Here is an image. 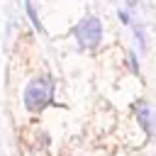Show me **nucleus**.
I'll return each instance as SVG.
<instances>
[{
	"instance_id": "1",
	"label": "nucleus",
	"mask_w": 156,
	"mask_h": 156,
	"mask_svg": "<svg viewBox=\"0 0 156 156\" xmlns=\"http://www.w3.org/2000/svg\"><path fill=\"white\" fill-rule=\"evenodd\" d=\"M51 93H54V80L49 76L29 80V85L24 88V107L29 112H41L51 102Z\"/></svg>"
},
{
	"instance_id": "2",
	"label": "nucleus",
	"mask_w": 156,
	"mask_h": 156,
	"mask_svg": "<svg viewBox=\"0 0 156 156\" xmlns=\"http://www.w3.org/2000/svg\"><path fill=\"white\" fill-rule=\"evenodd\" d=\"M73 37L80 49H95L102 41V22L93 15H88L73 27Z\"/></svg>"
},
{
	"instance_id": "3",
	"label": "nucleus",
	"mask_w": 156,
	"mask_h": 156,
	"mask_svg": "<svg viewBox=\"0 0 156 156\" xmlns=\"http://www.w3.org/2000/svg\"><path fill=\"white\" fill-rule=\"evenodd\" d=\"M134 110H136V119H139V124L144 127V132L146 134H151L154 132V110H151V105L149 102H144V100H139L136 105H134Z\"/></svg>"
},
{
	"instance_id": "4",
	"label": "nucleus",
	"mask_w": 156,
	"mask_h": 156,
	"mask_svg": "<svg viewBox=\"0 0 156 156\" xmlns=\"http://www.w3.org/2000/svg\"><path fill=\"white\" fill-rule=\"evenodd\" d=\"M24 7H27V15H29V20H32V24H34V27H37V29L41 32V22H39V17H37V12H34V5H32V2L27 0V2H24Z\"/></svg>"
},
{
	"instance_id": "5",
	"label": "nucleus",
	"mask_w": 156,
	"mask_h": 156,
	"mask_svg": "<svg viewBox=\"0 0 156 156\" xmlns=\"http://www.w3.org/2000/svg\"><path fill=\"white\" fill-rule=\"evenodd\" d=\"M134 34H136V39H139V46H141V49H146V39H144V29H141V27H136V29H134Z\"/></svg>"
},
{
	"instance_id": "6",
	"label": "nucleus",
	"mask_w": 156,
	"mask_h": 156,
	"mask_svg": "<svg viewBox=\"0 0 156 156\" xmlns=\"http://www.w3.org/2000/svg\"><path fill=\"white\" fill-rule=\"evenodd\" d=\"M129 63H132V71L139 76V63H136V56H134V54H129Z\"/></svg>"
},
{
	"instance_id": "7",
	"label": "nucleus",
	"mask_w": 156,
	"mask_h": 156,
	"mask_svg": "<svg viewBox=\"0 0 156 156\" xmlns=\"http://www.w3.org/2000/svg\"><path fill=\"white\" fill-rule=\"evenodd\" d=\"M119 20H122V24H129L132 20H129V12L127 10H119Z\"/></svg>"
},
{
	"instance_id": "8",
	"label": "nucleus",
	"mask_w": 156,
	"mask_h": 156,
	"mask_svg": "<svg viewBox=\"0 0 156 156\" xmlns=\"http://www.w3.org/2000/svg\"><path fill=\"white\" fill-rule=\"evenodd\" d=\"M127 5H129V7H134V5H139V0H127Z\"/></svg>"
}]
</instances>
